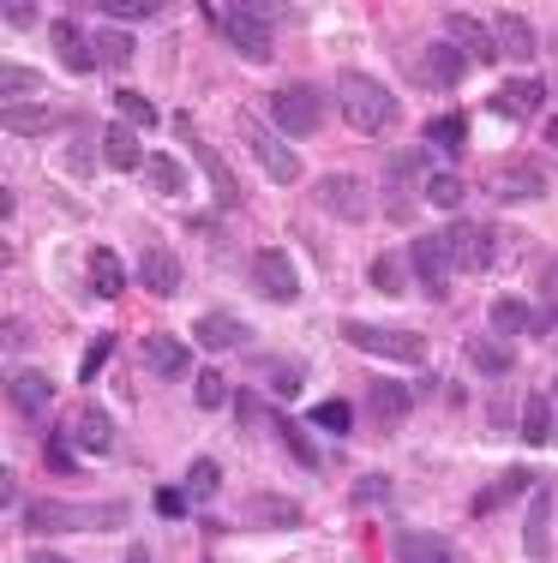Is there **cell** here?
<instances>
[{
    "instance_id": "1",
    "label": "cell",
    "mask_w": 558,
    "mask_h": 563,
    "mask_svg": "<svg viewBox=\"0 0 558 563\" xmlns=\"http://www.w3.org/2000/svg\"><path fill=\"white\" fill-rule=\"evenodd\" d=\"M337 109H342V120H349V132H361V139H379V132H391L396 120H403L396 90L379 85V78L361 73V66L337 73Z\"/></svg>"
},
{
    "instance_id": "2",
    "label": "cell",
    "mask_w": 558,
    "mask_h": 563,
    "mask_svg": "<svg viewBox=\"0 0 558 563\" xmlns=\"http://www.w3.org/2000/svg\"><path fill=\"white\" fill-rule=\"evenodd\" d=\"M132 509L127 504H61V498H36L19 509L24 533H121Z\"/></svg>"
},
{
    "instance_id": "3",
    "label": "cell",
    "mask_w": 558,
    "mask_h": 563,
    "mask_svg": "<svg viewBox=\"0 0 558 563\" xmlns=\"http://www.w3.org/2000/svg\"><path fill=\"white\" fill-rule=\"evenodd\" d=\"M325 120H330V90L325 85H307V78H300V85H276L271 90V126L283 132L288 144L313 139Z\"/></svg>"
},
{
    "instance_id": "4",
    "label": "cell",
    "mask_w": 558,
    "mask_h": 563,
    "mask_svg": "<svg viewBox=\"0 0 558 563\" xmlns=\"http://www.w3.org/2000/svg\"><path fill=\"white\" fill-rule=\"evenodd\" d=\"M205 24H210V31H217L241 60H259V66H264V60L276 55V43H271V19H264L259 7H229V0L217 7V0H210V7H205Z\"/></svg>"
},
{
    "instance_id": "5",
    "label": "cell",
    "mask_w": 558,
    "mask_h": 563,
    "mask_svg": "<svg viewBox=\"0 0 558 563\" xmlns=\"http://www.w3.org/2000/svg\"><path fill=\"white\" fill-rule=\"evenodd\" d=\"M558 174L547 156H504V163L486 174V192L499 198V205H535V198H552Z\"/></svg>"
},
{
    "instance_id": "6",
    "label": "cell",
    "mask_w": 558,
    "mask_h": 563,
    "mask_svg": "<svg viewBox=\"0 0 558 563\" xmlns=\"http://www.w3.org/2000/svg\"><path fill=\"white\" fill-rule=\"evenodd\" d=\"M342 342L361 347V354L396 360V366H427V336H420V330H396V324H366V318H349V324H342Z\"/></svg>"
},
{
    "instance_id": "7",
    "label": "cell",
    "mask_w": 558,
    "mask_h": 563,
    "mask_svg": "<svg viewBox=\"0 0 558 563\" xmlns=\"http://www.w3.org/2000/svg\"><path fill=\"white\" fill-rule=\"evenodd\" d=\"M408 276L427 300H450V282H457V258H450V240L445 228L438 234H415L408 240Z\"/></svg>"
},
{
    "instance_id": "8",
    "label": "cell",
    "mask_w": 558,
    "mask_h": 563,
    "mask_svg": "<svg viewBox=\"0 0 558 563\" xmlns=\"http://www.w3.org/2000/svg\"><path fill=\"white\" fill-rule=\"evenodd\" d=\"M241 126H247V144H252V156H259V168H264V180H271V186H300V180H307V163H300V151H295V144H288L276 126L264 132L252 114L241 120Z\"/></svg>"
},
{
    "instance_id": "9",
    "label": "cell",
    "mask_w": 558,
    "mask_h": 563,
    "mask_svg": "<svg viewBox=\"0 0 558 563\" xmlns=\"http://www.w3.org/2000/svg\"><path fill=\"white\" fill-rule=\"evenodd\" d=\"M252 294L271 300V306H295L300 300V271H295V258H288L283 246L252 252Z\"/></svg>"
},
{
    "instance_id": "10",
    "label": "cell",
    "mask_w": 558,
    "mask_h": 563,
    "mask_svg": "<svg viewBox=\"0 0 558 563\" xmlns=\"http://www.w3.org/2000/svg\"><path fill=\"white\" fill-rule=\"evenodd\" d=\"M462 78H469V55H462L457 43H445V36H433V43L415 55V85H420V90H433V97L457 90Z\"/></svg>"
},
{
    "instance_id": "11",
    "label": "cell",
    "mask_w": 558,
    "mask_h": 563,
    "mask_svg": "<svg viewBox=\"0 0 558 563\" xmlns=\"http://www.w3.org/2000/svg\"><path fill=\"white\" fill-rule=\"evenodd\" d=\"M547 97H552L547 78L523 73V78H504L493 97H486V114H499V120H511V126H523V120H535L540 109H547Z\"/></svg>"
},
{
    "instance_id": "12",
    "label": "cell",
    "mask_w": 558,
    "mask_h": 563,
    "mask_svg": "<svg viewBox=\"0 0 558 563\" xmlns=\"http://www.w3.org/2000/svg\"><path fill=\"white\" fill-rule=\"evenodd\" d=\"M313 198H318V210H330L337 222H366L372 217V186L361 180V174H325V180L313 186Z\"/></svg>"
},
{
    "instance_id": "13",
    "label": "cell",
    "mask_w": 558,
    "mask_h": 563,
    "mask_svg": "<svg viewBox=\"0 0 558 563\" xmlns=\"http://www.w3.org/2000/svg\"><path fill=\"white\" fill-rule=\"evenodd\" d=\"M445 240H450V258H457V271H462V276H486V271H493L499 240H493V228H486V222L457 217V222L445 228Z\"/></svg>"
},
{
    "instance_id": "14",
    "label": "cell",
    "mask_w": 558,
    "mask_h": 563,
    "mask_svg": "<svg viewBox=\"0 0 558 563\" xmlns=\"http://www.w3.org/2000/svg\"><path fill=\"white\" fill-rule=\"evenodd\" d=\"M139 366L151 372V378H163V384L198 378V366H193V342L168 336V330H156V336H144V342H139Z\"/></svg>"
},
{
    "instance_id": "15",
    "label": "cell",
    "mask_w": 558,
    "mask_h": 563,
    "mask_svg": "<svg viewBox=\"0 0 558 563\" xmlns=\"http://www.w3.org/2000/svg\"><path fill=\"white\" fill-rule=\"evenodd\" d=\"M445 43H457L462 55H469V66H499V36L493 24H481L474 12H445Z\"/></svg>"
},
{
    "instance_id": "16",
    "label": "cell",
    "mask_w": 558,
    "mask_h": 563,
    "mask_svg": "<svg viewBox=\"0 0 558 563\" xmlns=\"http://www.w3.org/2000/svg\"><path fill=\"white\" fill-rule=\"evenodd\" d=\"M552 504H558L552 479H535V492H528V516H523V552L535 563L552 558Z\"/></svg>"
},
{
    "instance_id": "17",
    "label": "cell",
    "mask_w": 558,
    "mask_h": 563,
    "mask_svg": "<svg viewBox=\"0 0 558 563\" xmlns=\"http://www.w3.org/2000/svg\"><path fill=\"white\" fill-rule=\"evenodd\" d=\"M175 132H180V144H186V151H193V163L205 168V180L217 186V205H222V210H234V205H241V186H234V174H229V163H222V156L210 151L205 139H198V132H193V120H186V114L175 120Z\"/></svg>"
},
{
    "instance_id": "18",
    "label": "cell",
    "mask_w": 558,
    "mask_h": 563,
    "mask_svg": "<svg viewBox=\"0 0 558 563\" xmlns=\"http://www.w3.org/2000/svg\"><path fill=\"white\" fill-rule=\"evenodd\" d=\"M132 276H139V288H144V294H156V300H175V294L186 288L180 258H175L168 246H144V252H139V264H132Z\"/></svg>"
},
{
    "instance_id": "19",
    "label": "cell",
    "mask_w": 558,
    "mask_h": 563,
    "mask_svg": "<svg viewBox=\"0 0 558 563\" xmlns=\"http://www.w3.org/2000/svg\"><path fill=\"white\" fill-rule=\"evenodd\" d=\"M66 438H73L85 455H109V450H114V420H109V408H102V401H78L73 420H66Z\"/></svg>"
},
{
    "instance_id": "20",
    "label": "cell",
    "mask_w": 558,
    "mask_h": 563,
    "mask_svg": "<svg viewBox=\"0 0 558 563\" xmlns=\"http://www.w3.org/2000/svg\"><path fill=\"white\" fill-rule=\"evenodd\" d=\"M493 36H499V55L516 60V66H528V60L540 55V31H535V24H528L516 7H504L499 19H493Z\"/></svg>"
},
{
    "instance_id": "21",
    "label": "cell",
    "mask_w": 558,
    "mask_h": 563,
    "mask_svg": "<svg viewBox=\"0 0 558 563\" xmlns=\"http://www.w3.org/2000/svg\"><path fill=\"white\" fill-rule=\"evenodd\" d=\"M48 43H55V55H61L66 73H78V78L102 66V60H97V43H90V31H78L73 19H55V24H48Z\"/></svg>"
},
{
    "instance_id": "22",
    "label": "cell",
    "mask_w": 558,
    "mask_h": 563,
    "mask_svg": "<svg viewBox=\"0 0 558 563\" xmlns=\"http://www.w3.org/2000/svg\"><path fill=\"white\" fill-rule=\"evenodd\" d=\"M462 360H469V372H481L486 384H499V378H511V372H516V347L499 342L493 330H486V336H469V342H462Z\"/></svg>"
},
{
    "instance_id": "23",
    "label": "cell",
    "mask_w": 558,
    "mask_h": 563,
    "mask_svg": "<svg viewBox=\"0 0 558 563\" xmlns=\"http://www.w3.org/2000/svg\"><path fill=\"white\" fill-rule=\"evenodd\" d=\"M102 163H109L114 174H132V168L144 174V163H151V151H144L139 126H127V120H114V126L102 132Z\"/></svg>"
},
{
    "instance_id": "24",
    "label": "cell",
    "mask_w": 558,
    "mask_h": 563,
    "mask_svg": "<svg viewBox=\"0 0 558 563\" xmlns=\"http://www.w3.org/2000/svg\"><path fill=\"white\" fill-rule=\"evenodd\" d=\"M396 558L403 563H462L457 545L445 533H427V528H396Z\"/></svg>"
},
{
    "instance_id": "25",
    "label": "cell",
    "mask_w": 558,
    "mask_h": 563,
    "mask_svg": "<svg viewBox=\"0 0 558 563\" xmlns=\"http://www.w3.org/2000/svg\"><path fill=\"white\" fill-rule=\"evenodd\" d=\"M486 324H493V336H499V342L535 336V306H528L523 294H499V300L486 306Z\"/></svg>"
},
{
    "instance_id": "26",
    "label": "cell",
    "mask_w": 558,
    "mask_h": 563,
    "mask_svg": "<svg viewBox=\"0 0 558 563\" xmlns=\"http://www.w3.org/2000/svg\"><path fill=\"white\" fill-rule=\"evenodd\" d=\"M193 342L210 347V354H229V347H247V342H252V330H247L234 312H205V318L193 324Z\"/></svg>"
},
{
    "instance_id": "27",
    "label": "cell",
    "mask_w": 558,
    "mask_h": 563,
    "mask_svg": "<svg viewBox=\"0 0 558 563\" xmlns=\"http://www.w3.org/2000/svg\"><path fill=\"white\" fill-rule=\"evenodd\" d=\"M7 401L24 413V420H36V413L55 401V384L43 378V372H31V366H19V372H7Z\"/></svg>"
},
{
    "instance_id": "28",
    "label": "cell",
    "mask_w": 558,
    "mask_h": 563,
    "mask_svg": "<svg viewBox=\"0 0 558 563\" xmlns=\"http://www.w3.org/2000/svg\"><path fill=\"white\" fill-rule=\"evenodd\" d=\"M55 126H78L73 109H43V102H19V109H7V132H19V139H43V132Z\"/></svg>"
},
{
    "instance_id": "29",
    "label": "cell",
    "mask_w": 558,
    "mask_h": 563,
    "mask_svg": "<svg viewBox=\"0 0 558 563\" xmlns=\"http://www.w3.org/2000/svg\"><path fill=\"white\" fill-rule=\"evenodd\" d=\"M408 408H415V390L408 384H396V378H372L366 384V413L372 420H408Z\"/></svg>"
},
{
    "instance_id": "30",
    "label": "cell",
    "mask_w": 558,
    "mask_h": 563,
    "mask_svg": "<svg viewBox=\"0 0 558 563\" xmlns=\"http://www.w3.org/2000/svg\"><path fill=\"white\" fill-rule=\"evenodd\" d=\"M523 492H535V474L528 467H511V474H499L493 486H481L469 498V516H493L499 504H511V498H523Z\"/></svg>"
},
{
    "instance_id": "31",
    "label": "cell",
    "mask_w": 558,
    "mask_h": 563,
    "mask_svg": "<svg viewBox=\"0 0 558 563\" xmlns=\"http://www.w3.org/2000/svg\"><path fill=\"white\" fill-rule=\"evenodd\" d=\"M247 521H252V528L295 533V528H307V509H300L295 498H252V504H247Z\"/></svg>"
},
{
    "instance_id": "32",
    "label": "cell",
    "mask_w": 558,
    "mask_h": 563,
    "mask_svg": "<svg viewBox=\"0 0 558 563\" xmlns=\"http://www.w3.org/2000/svg\"><path fill=\"white\" fill-rule=\"evenodd\" d=\"M90 288H97V300H121V288H127V264H121V252L114 246H90Z\"/></svg>"
},
{
    "instance_id": "33",
    "label": "cell",
    "mask_w": 558,
    "mask_h": 563,
    "mask_svg": "<svg viewBox=\"0 0 558 563\" xmlns=\"http://www.w3.org/2000/svg\"><path fill=\"white\" fill-rule=\"evenodd\" d=\"M259 378L271 384V396H300L307 390V366H300V360H288V354H264L259 360Z\"/></svg>"
},
{
    "instance_id": "34",
    "label": "cell",
    "mask_w": 558,
    "mask_h": 563,
    "mask_svg": "<svg viewBox=\"0 0 558 563\" xmlns=\"http://www.w3.org/2000/svg\"><path fill=\"white\" fill-rule=\"evenodd\" d=\"M144 186H151L156 198H180L193 180H186V163H180V156H168V151H151V163H144Z\"/></svg>"
},
{
    "instance_id": "35",
    "label": "cell",
    "mask_w": 558,
    "mask_h": 563,
    "mask_svg": "<svg viewBox=\"0 0 558 563\" xmlns=\"http://www.w3.org/2000/svg\"><path fill=\"white\" fill-rule=\"evenodd\" d=\"M271 426H276V438H283V450L295 455V467H307V474H318V450H313V432H307V426H300L295 413H283V408L271 413Z\"/></svg>"
},
{
    "instance_id": "36",
    "label": "cell",
    "mask_w": 558,
    "mask_h": 563,
    "mask_svg": "<svg viewBox=\"0 0 558 563\" xmlns=\"http://www.w3.org/2000/svg\"><path fill=\"white\" fill-rule=\"evenodd\" d=\"M415 180H433V163H427V151H391L384 156V186H396V192H408Z\"/></svg>"
},
{
    "instance_id": "37",
    "label": "cell",
    "mask_w": 558,
    "mask_h": 563,
    "mask_svg": "<svg viewBox=\"0 0 558 563\" xmlns=\"http://www.w3.org/2000/svg\"><path fill=\"white\" fill-rule=\"evenodd\" d=\"M516 438H523L528 450H547L552 444V396H528L523 401V426H516Z\"/></svg>"
},
{
    "instance_id": "38",
    "label": "cell",
    "mask_w": 558,
    "mask_h": 563,
    "mask_svg": "<svg viewBox=\"0 0 558 563\" xmlns=\"http://www.w3.org/2000/svg\"><path fill=\"white\" fill-rule=\"evenodd\" d=\"M427 144H433V151H450V156H462V151H469V114H433L427 120Z\"/></svg>"
},
{
    "instance_id": "39",
    "label": "cell",
    "mask_w": 558,
    "mask_h": 563,
    "mask_svg": "<svg viewBox=\"0 0 558 563\" xmlns=\"http://www.w3.org/2000/svg\"><path fill=\"white\" fill-rule=\"evenodd\" d=\"M114 120H127V126H139V132H156L163 126V109H156L151 97H139V90L114 85Z\"/></svg>"
},
{
    "instance_id": "40",
    "label": "cell",
    "mask_w": 558,
    "mask_h": 563,
    "mask_svg": "<svg viewBox=\"0 0 558 563\" xmlns=\"http://www.w3.org/2000/svg\"><path fill=\"white\" fill-rule=\"evenodd\" d=\"M0 90H7V109H19V102H36V90H43V73H36V66L7 60V66H0Z\"/></svg>"
},
{
    "instance_id": "41",
    "label": "cell",
    "mask_w": 558,
    "mask_h": 563,
    "mask_svg": "<svg viewBox=\"0 0 558 563\" xmlns=\"http://www.w3.org/2000/svg\"><path fill=\"white\" fill-rule=\"evenodd\" d=\"M408 252H379V258H372V288H379V294H391V300H396V294H408Z\"/></svg>"
},
{
    "instance_id": "42",
    "label": "cell",
    "mask_w": 558,
    "mask_h": 563,
    "mask_svg": "<svg viewBox=\"0 0 558 563\" xmlns=\"http://www.w3.org/2000/svg\"><path fill=\"white\" fill-rule=\"evenodd\" d=\"M90 43H97V60L102 66H114V73H121V66L132 60V31H121V24H102V31H90Z\"/></svg>"
},
{
    "instance_id": "43",
    "label": "cell",
    "mask_w": 558,
    "mask_h": 563,
    "mask_svg": "<svg viewBox=\"0 0 558 563\" xmlns=\"http://www.w3.org/2000/svg\"><path fill=\"white\" fill-rule=\"evenodd\" d=\"M349 504L354 509H391L396 504V479L391 474H361V479H354V492H349Z\"/></svg>"
},
{
    "instance_id": "44",
    "label": "cell",
    "mask_w": 558,
    "mask_h": 563,
    "mask_svg": "<svg viewBox=\"0 0 558 563\" xmlns=\"http://www.w3.org/2000/svg\"><path fill=\"white\" fill-rule=\"evenodd\" d=\"M420 192H427V205H433V210H445V217H457V210H462V198H469V186H462L457 174H433V180L420 186Z\"/></svg>"
},
{
    "instance_id": "45",
    "label": "cell",
    "mask_w": 558,
    "mask_h": 563,
    "mask_svg": "<svg viewBox=\"0 0 558 563\" xmlns=\"http://www.w3.org/2000/svg\"><path fill=\"white\" fill-rule=\"evenodd\" d=\"M217 486H222L217 455H198V462L186 467V498H193V504H210V498H217Z\"/></svg>"
},
{
    "instance_id": "46",
    "label": "cell",
    "mask_w": 558,
    "mask_h": 563,
    "mask_svg": "<svg viewBox=\"0 0 558 563\" xmlns=\"http://www.w3.org/2000/svg\"><path fill=\"white\" fill-rule=\"evenodd\" d=\"M307 420L318 426V432H330V438H342V432H354V408L342 396H330V401H318V408L307 413Z\"/></svg>"
},
{
    "instance_id": "47",
    "label": "cell",
    "mask_w": 558,
    "mask_h": 563,
    "mask_svg": "<svg viewBox=\"0 0 558 563\" xmlns=\"http://www.w3.org/2000/svg\"><path fill=\"white\" fill-rule=\"evenodd\" d=\"M193 401H198L205 413H217L222 401H234V390H229V378H222V372L210 366V372H198V378H193Z\"/></svg>"
},
{
    "instance_id": "48",
    "label": "cell",
    "mask_w": 558,
    "mask_h": 563,
    "mask_svg": "<svg viewBox=\"0 0 558 563\" xmlns=\"http://www.w3.org/2000/svg\"><path fill=\"white\" fill-rule=\"evenodd\" d=\"M97 12H102V19H114V24L127 31V24H144V19H156L163 7H156V0H127V7H121V0H102Z\"/></svg>"
},
{
    "instance_id": "49",
    "label": "cell",
    "mask_w": 558,
    "mask_h": 563,
    "mask_svg": "<svg viewBox=\"0 0 558 563\" xmlns=\"http://www.w3.org/2000/svg\"><path fill=\"white\" fill-rule=\"evenodd\" d=\"M73 455H78V444L66 438V426H61V432L43 444V467H48V474H73Z\"/></svg>"
},
{
    "instance_id": "50",
    "label": "cell",
    "mask_w": 558,
    "mask_h": 563,
    "mask_svg": "<svg viewBox=\"0 0 558 563\" xmlns=\"http://www.w3.org/2000/svg\"><path fill=\"white\" fill-rule=\"evenodd\" d=\"M109 354H114V336H97V342H90L85 360H78V384H97L102 366H109Z\"/></svg>"
},
{
    "instance_id": "51",
    "label": "cell",
    "mask_w": 558,
    "mask_h": 563,
    "mask_svg": "<svg viewBox=\"0 0 558 563\" xmlns=\"http://www.w3.org/2000/svg\"><path fill=\"white\" fill-rule=\"evenodd\" d=\"M186 504H193V498H186V486H163V492H156V516H163V521H180Z\"/></svg>"
},
{
    "instance_id": "52",
    "label": "cell",
    "mask_w": 558,
    "mask_h": 563,
    "mask_svg": "<svg viewBox=\"0 0 558 563\" xmlns=\"http://www.w3.org/2000/svg\"><path fill=\"white\" fill-rule=\"evenodd\" d=\"M0 19H7V31H31V24L43 19V12H36L31 0H7V7H0Z\"/></svg>"
},
{
    "instance_id": "53",
    "label": "cell",
    "mask_w": 558,
    "mask_h": 563,
    "mask_svg": "<svg viewBox=\"0 0 558 563\" xmlns=\"http://www.w3.org/2000/svg\"><path fill=\"white\" fill-rule=\"evenodd\" d=\"M0 504H7V516H19V479H12V467H0Z\"/></svg>"
},
{
    "instance_id": "54",
    "label": "cell",
    "mask_w": 558,
    "mask_h": 563,
    "mask_svg": "<svg viewBox=\"0 0 558 563\" xmlns=\"http://www.w3.org/2000/svg\"><path fill=\"white\" fill-rule=\"evenodd\" d=\"M540 294H547V300L558 306V252H552L547 264H540Z\"/></svg>"
},
{
    "instance_id": "55",
    "label": "cell",
    "mask_w": 558,
    "mask_h": 563,
    "mask_svg": "<svg viewBox=\"0 0 558 563\" xmlns=\"http://www.w3.org/2000/svg\"><path fill=\"white\" fill-rule=\"evenodd\" d=\"M90 163H97V156H90L85 144H73V151H66V174H90Z\"/></svg>"
},
{
    "instance_id": "56",
    "label": "cell",
    "mask_w": 558,
    "mask_h": 563,
    "mask_svg": "<svg viewBox=\"0 0 558 563\" xmlns=\"http://www.w3.org/2000/svg\"><path fill=\"white\" fill-rule=\"evenodd\" d=\"M234 413H241V420H259V390H234Z\"/></svg>"
},
{
    "instance_id": "57",
    "label": "cell",
    "mask_w": 558,
    "mask_h": 563,
    "mask_svg": "<svg viewBox=\"0 0 558 563\" xmlns=\"http://www.w3.org/2000/svg\"><path fill=\"white\" fill-rule=\"evenodd\" d=\"M24 563H73L66 552H48V545H31V552H24Z\"/></svg>"
},
{
    "instance_id": "58",
    "label": "cell",
    "mask_w": 558,
    "mask_h": 563,
    "mask_svg": "<svg viewBox=\"0 0 558 563\" xmlns=\"http://www.w3.org/2000/svg\"><path fill=\"white\" fill-rule=\"evenodd\" d=\"M121 563H151V545H127V558Z\"/></svg>"
},
{
    "instance_id": "59",
    "label": "cell",
    "mask_w": 558,
    "mask_h": 563,
    "mask_svg": "<svg viewBox=\"0 0 558 563\" xmlns=\"http://www.w3.org/2000/svg\"><path fill=\"white\" fill-rule=\"evenodd\" d=\"M540 139H547V144H552V151H558V114L547 120V132H540Z\"/></svg>"
}]
</instances>
